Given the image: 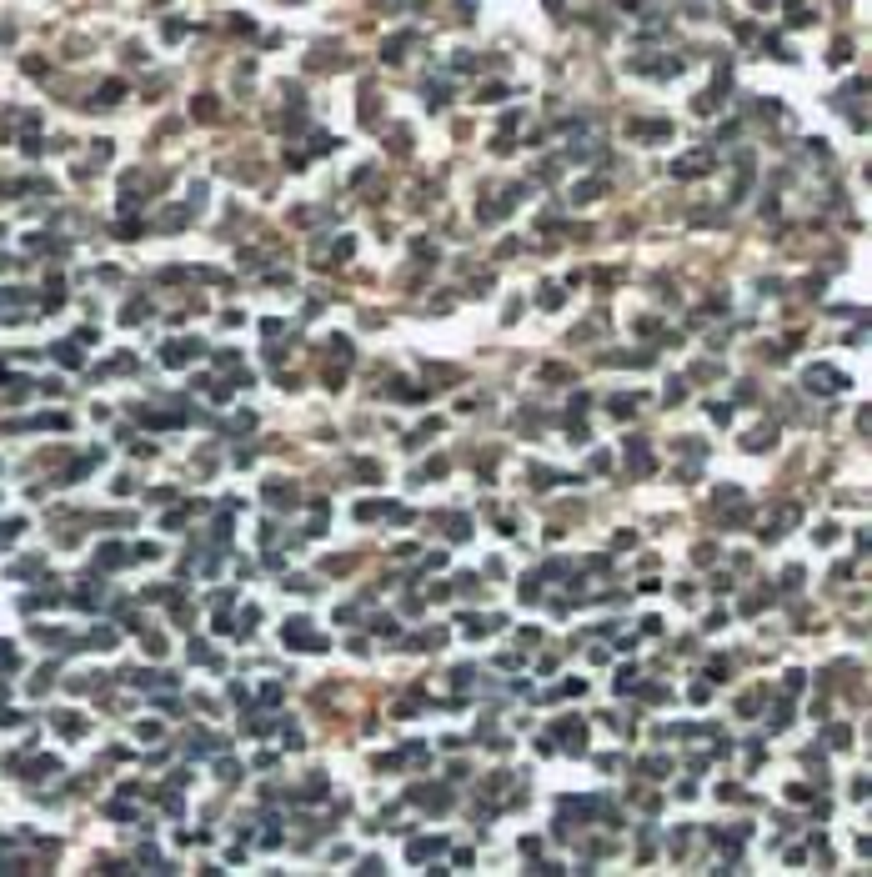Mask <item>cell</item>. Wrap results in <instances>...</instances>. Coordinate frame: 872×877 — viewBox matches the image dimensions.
<instances>
[{
	"mask_svg": "<svg viewBox=\"0 0 872 877\" xmlns=\"http://www.w3.org/2000/svg\"><path fill=\"white\" fill-rule=\"evenodd\" d=\"M807 386H812V391H837V386H843V376L827 371V366H817V371H807Z\"/></svg>",
	"mask_w": 872,
	"mask_h": 877,
	"instance_id": "obj_1",
	"label": "cell"
},
{
	"mask_svg": "<svg viewBox=\"0 0 872 877\" xmlns=\"http://www.w3.org/2000/svg\"><path fill=\"white\" fill-rule=\"evenodd\" d=\"M702 171H712V156L707 151H692L687 161H677V175H702Z\"/></svg>",
	"mask_w": 872,
	"mask_h": 877,
	"instance_id": "obj_2",
	"label": "cell"
}]
</instances>
